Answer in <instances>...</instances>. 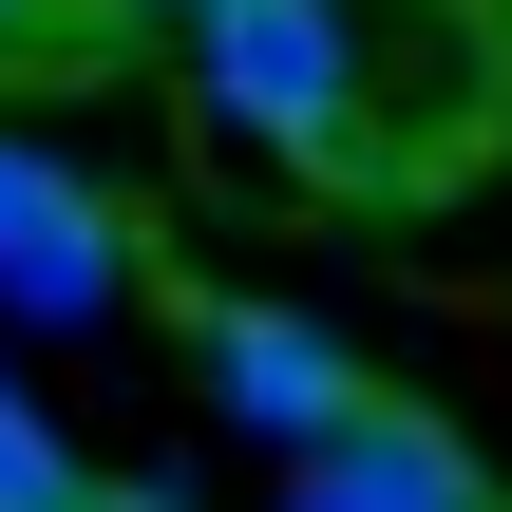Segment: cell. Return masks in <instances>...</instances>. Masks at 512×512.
<instances>
[{
	"label": "cell",
	"instance_id": "1",
	"mask_svg": "<svg viewBox=\"0 0 512 512\" xmlns=\"http://www.w3.org/2000/svg\"><path fill=\"white\" fill-rule=\"evenodd\" d=\"M190 95H209L247 152H285L304 190H342V209H418V171H399V133H380V114H418V152H437V171H475V152H494V114H456V95H399V76H380V0H190Z\"/></svg>",
	"mask_w": 512,
	"mask_h": 512
},
{
	"label": "cell",
	"instance_id": "2",
	"mask_svg": "<svg viewBox=\"0 0 512 512\" xmlns=\"http://www.w3.org/2000/svg\"><path fill=\"white\" fill-rule=\"evenodd\" d=\"M171 323H190V361H209V418H247L266 456H304V437H342V418H380V380L304 323V304H247V285H171Z\"/></svg>",
	"mask_w": 512,
	"mask_h": 512
},
{
	"label": "cell",
	"instance_id": "3",
	"mask_svg": "<svg viewBox=\"0 0 512 512\" xmlns=\"http://www.w3.org/2000/svg\"><path fill=\"white\" fill-rule=\"evenodd\" d=\"M0 304L19 323H114L133 304V209L76 152H38L19 114H0Z\"/></svg>",
	"mask_w": 512,
	"mask_h": 512
},
{
	"label": "cell",
	"instance_id": "4",
	"mask_svg": "<svg viewBox=\"0 0 512 512\" xmlns=\"http://www.w3.org/2000/svg\"><path fill=\"white\" fill-rule=\"evenodd\" d=\"M285 512H494V475H475L437 418H399V399H380V418H342V437H304V456H285Z\"/></svg>",
	"mask_w": 512,
	"mask_h": 512
},
{
	"label": "cell",
	"instance_id": "5",
	"mask_svg": "<svg viewBox=\"0 0 512 512\" xmlns=\"http://www.w3.org/2000/svg\"><path fill=\"white\" fill-rule=\"evenodd\" d=\"M0 512H171V494H133V475H95L19 380H0Z\"/></svg>",
	"mask_w": 512,
	"mask_h": 512
},
{
	"label": "cell",
	"instance_id": "6",
	"mask_svg": "<svg viewBox=\"0 0 512 512\" xmlns=\"http://www.w3.org/2000/svg\"><path fill=\"white\" fill-rule=\"evenodd\" d=\"M95 57H133L114 0H0V76H95Z\"/></svg>",
	"mask_w": 512,
	"mask_h": 512
},
{
	"label": "cell",
	"instance_id": "7",
	"mask_svg": "<svg viewBox=\"0 0 512 512\" xmlns=\"http://www.w3.org/2000/svg\"><path fill=\"white\" fill-rule=\"evenodd\" d=\"M114 19H190V0H114Z\"/></svg>",
	"mask_w": 512,
	"mask_h": 512
}]
</instances>
